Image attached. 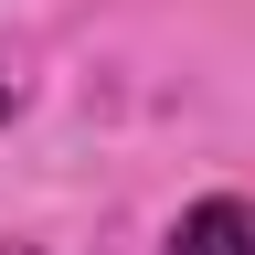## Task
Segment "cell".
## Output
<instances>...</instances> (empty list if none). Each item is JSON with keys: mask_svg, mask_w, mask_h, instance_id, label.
<instances>
[{"mask_svg": "<svg viewBox=\"0 0 255 255\" xmlns=\"http://www.w3.org/2000/svg\"><path fill=\"white\" fill-rule=\"evenodd\" d=\"M170 255H255V202L245 191H202L170 223Z\"/></svg>", "mask_w": 255, "mask_h": 255, "instance_id": "1", "label": "cell"}, {"mask_svg": "<svg viewBox=\"0 0 255 255\" xmlns=\"http://www.w3.org/2000/svg\"><path fill=\"white\" fill-rule=\"evenodd\" d=\"M0 117H11V75H0Z\"/></svg>", "mask_w": 255, "mask_h": 255, "instance_id": "2", "label": "cell"}, {"mask_svg": "<svg viewBox=\"0 0 255 255\" xmlns=\"http://www.w3.org/2000/svg\"><path fill=\"white\" fill-rule=\"evenodd\" d=\"M11 255H32V245H11Z\"/></svg>", "mask_w": 255, "mask_h": 255, "instance_id": "3", "label": "cell"}]
</instances>
